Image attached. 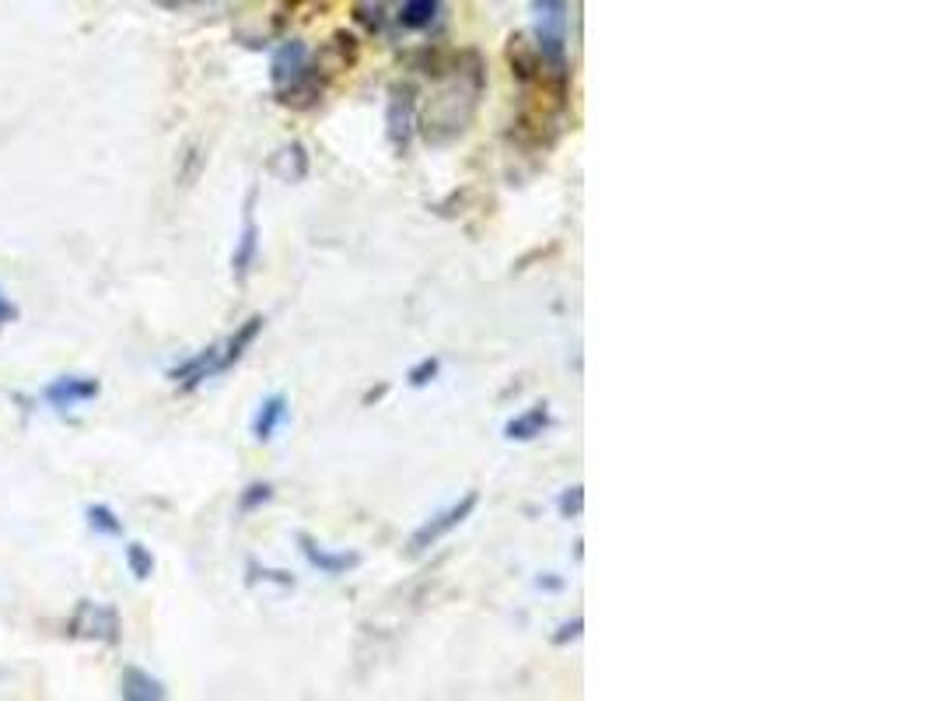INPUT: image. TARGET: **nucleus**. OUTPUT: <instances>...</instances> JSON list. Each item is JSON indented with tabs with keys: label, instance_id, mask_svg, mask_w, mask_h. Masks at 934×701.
<instances>
[{
	"label": "nucleus",
	"instance_id": "obj_5",
	"mask_svg": "<svg viewBox=\"0 0 934 701\" xmlns=\"http://www.w3.org/2000/svg\"><path fill=\"white\" fill-rule=\"evenodd\" d=\"M480 509V491H466L463 498H458V502H452L449 509H441V512H434L431 520H427L414 537H409V554L414 558H420V554H427L434 548V543H441L445 540L452 529H458L463 526L472 512Z\"/></svg>",
	"mask_w": 934,
	"mask_h": 701
},
{
	"label": "nucleus",
	"instance_id": "obj_18",
	"mask_svg": "<svg viewBox=\"0 0 934 701\" xmlns=\"http://www.w3.org/2000/svg\"><path fill=\"white\" fill-rule=\"evenodd\" d=\"M270 498H274V485H266V480H256V485H249V488L242 491L239 509H242V512H256V509H263L266 502H270Z\"/></svg>",
	"mask_w": 934,
	"mask_h": 701
},
{
	"label": "nucleus",
	"instance_id": "obj_10",
	"mask_svg": "<svg viewBox=\"0 0 934 701\" xmlns=\"http://www.w3.org/2000/svg\"><path fill=\"white\" fill-rule=\"evenodd\" d=\"M288 421H291V403H288V397H283V393H270V397L260 403L256 417H252V439H256V442L277 439V431L288 425Z\"/></svg>",
	"mask_w": 934,
	"mask_h": 701
},
{
	"label": "nucleus",
	"instance_id": "obj_19",
	"mask_svg": "<svg viewBox=\"0 0 934 701\" xmlns=\"http://www.w3.org/2000/svg\"><path fill=\"white\" fill-rule=\"evenodd\" d=\"M249 583H277L283 589L294 586V575L291 572H280V568H260V561H249Z\"/></svg>",
	"mask_w": 934,
	"mask_h": 701
},
{
	"label": "nucleus",
	"instance_id": "obj_20",
	"mask_svg": "<svg viewBox=\"0 0 934 701\" xmlns=\"http://www.w3.org/2000/svg\"><path fill=\"white\" fill-rule=\"evenodd\" d=\"M438 372H441V362H438V358H424V362H417L414 368L406 372V383L414 386V389H420V386H427V383H434V379H438Z\"/></svg>",
	"mask_w": 934,
	"mask_h": 701
},
{
	"label": "nucleus",
	"instance_id": "obj_3",
	"mask_svg": "<svg viewBox=\"0 0 934 701\" xmlns=\"http://www.w3.org/2000/svg\"><path fill=\"white\" fill-rule=\"evenodd\" d=\"M532 18H535V39H540L543 64H550L557 77H564L567 71V0H532Z\"/></svg>",
	"mask_w": 934,
	"mask_h": 701
},
{
	"label": "nucleus",
	"instance_id": "obj_8",
	"mask_svg": "<svg viewBox=\"0 0 934 701\" xmlns=\"http://www.w3.org/2000/svg\"><path fill=\"white\" fill-rule=\"evenodd\" d=\"M214 376H220V345H211V348H203V351H197L193 358H186V362H179L176 368L168 372V379L176 383L179 389H200L203 383L207 379H214Z\"/></svg>",
	"mask_w": 934,
	"mask_h": 701
},
{
	"label": "nucleus",
	"instance_id": "obj_2",
	"mask_svg": "<svg viewBox=\"0 0 934 701\" xmlns=\"http://www.w3.org/2000/svg\"><path fill=\"white\" fill-rule=\"evenodd\" d=\"M270 77H274V88H277V99L283 105H294V109H308L319 102L323 88L312 82V67H308V50L305 42H283L280 50L274 53V64H270Z\"/></svg>",
	"mask_w": 934,
	"mask_h": 701
},
{
	"label": "nucleus",
	"instance_id": "obj_15",
	"mask_svg": "<svg viewBox=\"0 0 934 701\" xmlns=\"http://www.w3.org/2000/svg\"><path fill=\"white\" fill-rule=\"evenodd\" d=\"M438 11H441V0H403L400 25L406 33H424V28H431V22L438 18Z\"/></svg>",
	"mask_w": 934,
	"mask_h": 701
},
{
	"label": "nucleus",
	"instance_id": "obj_6",
	"mask_svg": "<svg viewBox=\"0 0 934 701\" xmlns=\"http://www.w3.org/2000/svg\"><path fill=\"white\" fill-rule=\"evenodd\" d=\"M102 393V383L94 376H56L42 386V403L53 411H74L81 403H91Z\"/></svg>",
	"mask_w": 934,
	"mask_h": 701
},
{
	"label": "nucleus",
	"instance_id": "obj_12",
	"mask_svg": "<svg viewBox=\"0 0 934 701\" xmlns=\"http://www.w3.org/2000/svg\"><path fill=\"white\" fill-rule=\"evenodd\" d=\"M553 425V414L546 403H535V408L515 414L508 425H504V439L508 442H532L540 439V435Z\"/></svg>",
	"mask_w": 934,
	"mask_h": 701
},
{
	"label": "nucleus",
	"instance_id": "obj_22",
	"mask_svg": "<svg viewBox=\"0 0 934 701\" xmlns=\"http://www.w3.org/2000/svg\"><path fill=\"white\" fill-rule=\"evenodd\" d=\"M581 628H584V621H581V617H575L571 625H560V635H553V642H557V646L575 642V638H581Z\"/></svg>",
	"mask_w": 934,
	"mask_h": 701
},
{
	"label": "nucleus",
	"instance_id": "obj_9",
	"mask_svg": "<svg viewBox=\"0 0 934 701\" xmlns=\"http://www.w3.org/2000/svg\"><path fill=\"white\" fill-rule=\"evenodd\" d=\"M256 256H260V225H256V190H252L245 200L242 236H239V246H235V256H231V271H235V280H239V285L252 274V267H256Z\"/></svg>",
	"mask_w": 934,
	"mask_h": 701
},
{
	"label": "nucleus",
	"instance_id": "obj_17",
	"mask_svg": "<svg viewBox=\"0 0 934 701\" xmlns=\"http://www.w3.org/2000/svg\"><path fill=\"white\" fill-rule=\"evenodd\" d=\"M126 568H130V575L137 583H148L154 575V554L151 548H144V543H126Z\"/></svg>",
	"mask_w": 934,
	"mask_h": 701
},
{
	"label": "nucleus",
	"instance_id": "obj_16",
	"mask_svg": "<svg viewBox=\"0 0 934 701\" xmlns=\"http://www.w3.org/2000/svg\"><path fill=\"white\" fill-rule=\"evenodd\" d=\"M85 523H88V529H94L99 537H123V520L116 516L113 505H102V502L88 505V509H85Z\"/></svg>",
	"mask_w": 934,
	"mask_h": 701
},
{
	"label": "nucleus",
	"instance_id": "obj_7",
	"mask_svg": "<svg viewBox=\"0 0 934 701\" xmlns=\"http://www.w3.org/2000/svg\"><path fill=\"white\" fill-rule=\"evenodd\" d=\"M298 543H302V554L308 565L326 575V579H340V575L361 568V554L357 551H326L319 540L308 537V534H298Z\"/></svg>",
	"mask_w": 934,
	"mask_h": 701
},
{
	"label": "nucleus",
	"instance_id": "obj_11",
	"mask_svg": "<svg viewBox=\"0 0 934 701\" xmlns=\"http://www.w3.org/2000/svg\"><path fill=\"white\" fill-rule=\"evenodd\" d=\"M119 694L126 701H165L168 698V688L162 680H157L154 674H148V669L140 666H126L123 677H119Z\"/></svg>",
	"mask_w": 934,
	"mask_h": 701
},
{
	"label": "nucleus",
	"instance_id": "obj_14",
	"mask_svg": "<svg viewBox=\"0 0 934 701\" xmlns=\"http://www.w3.org/2000/svg\"><path fill=\"white\" fill-rule=\"evenodd\" d=\"M270 173L280 176L283 183H302L308 176V151L302 140H291L283 145L274 159H270Z\"/></svg>",
	"mask_w": 934,
	"mask_h": 701
},
{
	"label": "nucleus",
	"instance_id": "obj_1",
	"mask_svg": "<svg viewBox=\"0 0 934 701\" xmlns=\"http://www.w3.org/2000/svg\"><path fill=\"white\" fill-rule=\"evenodd\" d=\"M480 88L483 82H455L449 85L445 91H438V96L424 105V116H420V134L427 145H449V140L463 137L466 127L472 123V116H477V105H480Z\"/></svg>",
	"mask_w": 934,
	"mask_h": 701
},
{
	"label": "nucleus",
	"instance_id": "obj_23",
	"mask_svg": "<svg viewBox=\"0 0 934 701\" xmlns=\"http://www.w3.org/2000/svg\"><path fill=\"white\" fill-rule=\"evenodd\" d=\"M14 320H18V305H14L4 295V288H0V330H4V326L14 323Z\"/></svg>",
	"mask_w": 934,
	"mask_h": 701
},
{
	"label": "nucleus",
	"instance_id": "obj_13",
	"mask_svg": "<svg viewBox=\"0 0 934 701\" xmlns=\"http://www.w3.org/2000/svg\"><path fill=\"white\" fill-rule=\"evenodd\" d=\"M263 326H266V320L263 316H249L239 330H235L225 345H220V372H228V368H235L245 358V351L256 345L260 340V334H263Z\"/></svg>",
	"mask_w": 934,
	"mask_h": 701
},
{
	"label": "nucleus",
	"instance_id": "obj_4",
	"mask_svg": "<svg viewBox=\"0 0 934 701\" xmlns=\"http://www.w3.org/2000/svg\"><path fill=\"white\" fill-rule=\"evenodd\" d=\"M67 635L77 642H102V646H119L123 638V617L113 603L99 600H81L74 603L67 617Z\"/></svg>",
	"mask_w": 934,
	"mask_h": 701
},
{
	"label": "nucleus",
	"instance_id": "obj_21",
	"mask_svg": "<svg viewBox=\"0 0 934 701\" xmlns=\"http://www.w3.org/2000/svg\"><path fill=\"white\" fill-rule=\"evenodd\" d=\"M557 509H560V516H564V520H578V516H581V509H584V488H581V485L567 488V491L557 498Z\"/></svg>",
	"mask_w": 934,
	"mask_h": 701
}]
</instances>
